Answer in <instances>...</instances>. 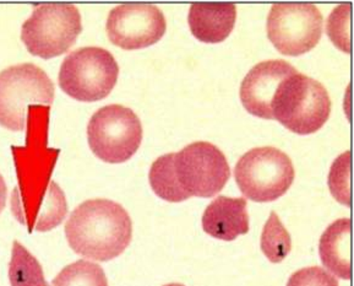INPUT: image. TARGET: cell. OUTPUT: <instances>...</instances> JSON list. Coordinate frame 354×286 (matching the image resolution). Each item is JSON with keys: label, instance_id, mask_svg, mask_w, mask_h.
I'll use <instances>...</instances> for the list:
<instances>
[{"label": "cell", "instance_id": "cell-22", "mask_svg": "<svg viewBox=\"0 0 354 286\" xmlns=\"http://www.w3.org/2000/svg\"><path fill=\"white\" fill-rule=\"evenodd\" d=\"M287 286H338V281L320 267H309L295 271Z\"/></svg>", "mask_w": 354, "mask_h": 286}, {"label": "cell", "instance_id": "cell-14", "mask_svg": "<svg viewBox=\"0 0 354 286\" xmlns=\"http://www.w3.org/2000/svg\"><path fill=\"white\" fill-rule=\"evenodd\" d=\"M234 4H193L189 10V27L194 37L205 44H220L233 31Z\"/></svg>", "mask_w": 354, "mask_h": 286}, {"label": "cell", "instance_id": "cell-24", "mask_svg": "<svg viewBox=\"0 0 354 286\" xmlns=\"http://www.w3.org/2000/svg\"><path fill=\"white\" fill-rule=\"evenodd\" d=\"M165 286H184L182 284H177V283H173V284H168V285Z\"/></svg>", "mask_w": 354, "mask_h": 286}, {"label": "cell", "instance_id": "cell-9", "mask_svg": "<svg viewBox=\"0 0 354 286\" xmlns=\"http://www.w3.org/2000/svg\"><path fill=\"white\" fill-rule=\"evenodd\" d=\"M174 175L179 188L188 198H212L231 177L225 154L207 141H196L174 154Z\"/></svg>", "mask_w": 354, "mask_h": 286}, {"label": "cell", "instance_id": "cell-19", "mask_svg": "<svg viewBox=\"0 0 354 286\" xmlns=\"http://www.w3.org/2000/svg\"><path fill=\"white\" fill-rule=\"evenodd\" d=\"M52 286H108V280L100 265L80 260L65 267L54 278Z\"/></svg>", "mask_w": 354, "mask_h": 286}, {"label": "cell", "instance_id": "cell-3", "mask_svg": "<svg viewBox=\"0 0 354 286\" xmlns=\"http://www.w3.org/2000/svg\"><path fill=\"white\" fill-rule=\"evenodd\" d=\"M271 112L272 118L295 134H313L328 122L331 98L322 82L297 71L279 84Z\"/></svg>", "mask_w": 354, "mask_h": 286}, {"label": "cell", "instance_id": "cell-18", "mask_svg": "<svg viewBox=\"0 0 354 286\" xmlns=\"http://www.w3.org/2000/svg\"><path fill=\"white\" fill-rule=\"evenodd\" d=\"M261 251L272 263H281L292 249V238L282 225L279 215L272 211L261 233Z\"/></svg>", "mask_w": 354, "mask_h": 286}, {"label": "cell", "instance_id": "cell-15", "mask_svg": "<svg viewBox=\"0 0 354 286\" xmlns=\"http://www.w3.org/2000/svg\"><path fill=\"white\" fill-rule=\"evenodd\" d=\"M322 265L333 274L351 279V220L342 217L333 222L322 233L319 243Z\"/></svg>", "mask_w": 354, "mask_h": 286}, {"label": "cell", "instance_id": "cell-17", "mask_svg": "<svg viewBox=\"0 0 354 286\" xmlns=\"http://www.w3.org/2000/svg\"><path fill=\"white\" fill-rule=\"evenodd\" d=\"M174 154L176 152H171L158 157L151 166L149 179L151 188L160 198L171 203H180L189 198L183 193L177 184L173 168Z\"/></svg>", "mask_w": 354, "mask_h": 286}, {"label": "cell", "instance_id": "cell-6", "mask_svg": "<svg viewBox=\"0 0 354 286\" xmlns=\"http://www.w3.org/2000/svg\"><path fill=\"white\" fill-rule=\"evenodd\" d=\"M53 100V81L37 65H12L0 73V125L6 129H25L31 105L50 106Z\"/></svg>", "mask_w": 354, "mask_h": 286}, {"label": "cell", "instance_id": "cell-21", "mask_svg": "<svg viewBox=\"0 0 354 286\" xmlns=\"http://www.w3.org/2000/svg\"><path fill=\"white\" fill-rule=\"evenodd\" d=\"M349 11L351 6H339L328 17V35L341 51L349 53Z\"/></svg>", "mask_w": 354, "mask_h": 286}, {"label": "cell", "instance_id": "cell-23", "mask_svg": "<svg viewBox=\"0 0 354 286\" xmlns=\"http://www.w3.org/2000/svg\"><path fill=\"white\" fill-rule=\"evenodd\" d=\"M6 195H8V190H6V181L0 175V213L6 208Z\"/></svg>", "mask_w": 354, "mask_h": 286}, {"label": "cell", "instance_id": "cell-20", "mask_svg": "<svg viewBox=\"0 0 354 286\" xmlns=\"http://www.w3.org/2000/svg\"><path fill=\"white\" fill-rule=\"evenodd\" d=\"M349 157L351 154L346 152L333 162L328 176V186L331 195L341 204L349 206Z\"/></svg>", "mask_w": 354, "mask_h": 286}, {"label": "cell", "instance_id": "cell-1", "mask_svg": "<svg viewBox=\"0 0 354 286\" xmlns=\"http://www.w3.org/2000/svg\"><path fill=\"white\" fill-rule=\"evenodd\" d=\"M47 108L31 106L28 111V149L14 148L20 188L12 193L11 206L17 222L28 227L46 233L60 225L68 213L64 192L59 186L50 181L55 157H50L55 150L41 149L44 138L41 134L47 130L48 112Z\"/></svg>", "mask_w": 354, "mask_h": 286}, {"label": "cell", "instance_id": "cell-10", "mask_svg": "<svg viewBox=\"0 0 354 286\" xmlns=\"http://www.w3.org/2000/svg\"><path fill=\"white\" fill-rule=\"evenodd\" d=\"M324 19L317 6L308 3L274 4L268 17V37L279 53L301 55L317 47Z\"/></svg>", "mask_w": 354, "mask_h": 286}, {"label": "cell", "instance_id": "cell-13", "mask_svg": "<svg viewBox=\"0 0 354 286\" xmlns=\"http://www.w3.org/2000/svg\"><path fill=\"white\" fill-rule=\"evenodd\" d=\"M203 229L211 238L233 241L249 231V214L244 198L217 197L204 211Z\"/></svg>", "mask_w": 354, "mask_h": 286}, {"label": "cell", "instance_id": "cell-16", "mask_svg": "<svg viewBox=\"0 0 354 286\" xmlns=\"http://www.w3.org/2000/svg\"><path fill=\"white\" fill-rule=\"evenodd\" d=\"M9 280L11 286H50L44 279V269L21 243L12 244Z\"/></svg>", "mask_w": 354, "mask_h": 286}, {"label": "cell", "instance_id": "cell-12", "mask_svg": "<svg viewBox=\"0 0 354 286\" xmlns=\"http://www.w3.org/2000/svg\"><path fill=\"white\" fill-rule=\"evenodd\" d=\"M285 60H265L252 66L241 85V100L249 114L259 118L274 119L271 103L279 84L297 73Z\"/></svg>", "mask_w": 354, "mask_h": 286}, {"label": "cell", "instance_id": "cell-7", "mask_svg": "<svg viewBox=\"0 0 354 286\" xmlns=\"http://www.w3.org/2000/svg\"><path fill=\"white\" fill-rule=\"evenodd\" d=\"M92 152L108 163H122L134 157L142 141V125L133 109L108 105L93 114L87 125Z\"/></svg>", "mask_w": 354, "mask_h": 286}, {"label": "cell", "instance_id": "cell-2", "mask_svg": "<svg viewBox=\"0 0 354 286\" xmlns=\"http://www.w3.org/2000/svg\"><path fill=\"white\" fill-rule=\"evenodd\" d=\"M65 236L74 252L97 262L114 260L128 249L133 222L117 202L91 199L71 213Z\"/></svg>", "mask_w": 354, "mask_h": 286}, {"label": "cell", "instance_id": "cell-11", "mask_svg": "<svg viewBox=\"0 0 354 286\" xmlns=\"http://www.w3.org/2000/svg\"><path fill=\"white\" fill-rule=\"evenodd\" d=\"M106 30L114 46L127 51L145 48L166 33V17L152 4H123L109 12Z\"/></svg>", "mask_w": 354, "mask_h": 286}, {"label": "cell", "instance_id": "cell-4", "mask_svg": "<svg viewBox=\"0 0 354 286\" xmlns=\"http://www.w3.org/2000/svg\"><path fill=\"white\" fill-rule=\"evenodd\" d=\"M295 176L290 157L272 146L245 152L234 168V179L243 195L258 203L281 198L290 188Z\"/></svg>", "mask_w": 354, "mask_h": 286}, {"label": "cell", "instance_id": "cell-8", "mask_svg": "<svg viewBox=\"0 0 354 286\" xmlns=\"http://www.w3.org/2000/svg\"><path fill=\"white\" fill-rule=\"evenodd\" d=\"M82 31L80 11L73 4H42L24 22L22 42L30 53L49 60L65 53Z\"/></svg>", "mask_w": 354, "mask_h": 286}, {"label": "cell", "instance_id": "cell-5", "mask_svg": "<svg viewBox=\"0 0 354 286\" xmlns=\"http://www.w3.org/2000/svg\"><path fill=\"white\" fill-rule=\"evenodd\" d=\"M119 66L101 47H82L66 55L59 71V87L70 98L95 102L107 98L117 84Z\"/></svg>", "mask_w": 354, "mask_h": 286}]
</instances>
